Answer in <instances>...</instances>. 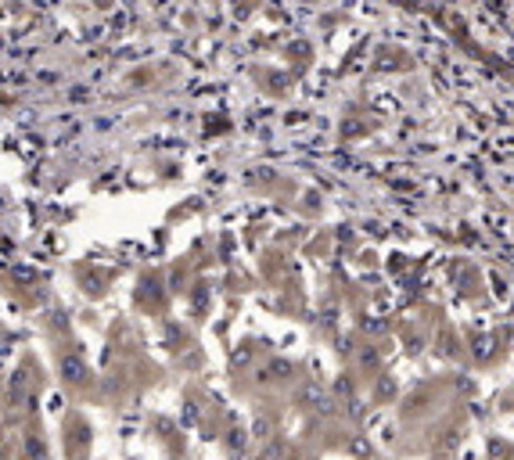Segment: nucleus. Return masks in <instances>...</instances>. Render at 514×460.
Here are the masks:
<instances>
[{"label": "nucleus", "instance_id": "nucleus-1", "mask_svg": "<svg viewBox=\"0 0 514 460\" xmlns=\"http://www.w3.org/2000/svg\"><path fill=\"white\" fill-rule=\"evenodd\" d=\"M26 456H29V460H50L47 442H43L40 432H26Z\"/></svg>", "mask_w": 514, "mask_h": 460}]
</instances>
